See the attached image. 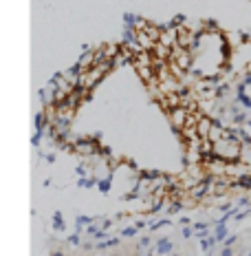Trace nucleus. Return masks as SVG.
<instances>
[{
  "label": "nucleus",
  "mask_w": 251,
  "mask_h": 256,
  "mask_svg": "<svg viewBox=\"0 0 251 256\" xmlns=\"http://www.w3.org/2000/svg\"><path fill=\"white\" fill-rule=\"evenodd\" d=\"M159 252H170V243H161V248H159Z\"/></svg>",
  "instance_id": "nucleus-1"
},
{
  "label": "nucleus",
  "mask_w": 251,
  "mask_h": 256,
  "mask_svg": "<svg viewBox=\"0 0 251 256\" xmlns=\"http://www.w3.org/2000/svg\"><path fill=\"white\" fill-rule=\"evenodd\" d=\"M223 256H232V250H225V252H223Z\"/></svg>",
  "instance_id": "nucleus-2"
},
{
  "label": "nucleus",
  "mask_w": 251,
  "mask_h": 256,
  "mask_svg": "<svg viewBox=\"0 0 251 256\" xmlns=\"http://www.w3.org/2000/svg\"><path fill=\"white\" fill-rule=\"evenodd\" d=\"M53 256H62V252H55V254H53Z\"/></svg>",
  "instance_id": "nucleus-3"
},
{
  "label": "nucleus",
  "mask_w": 251,
  "mask_h": 256,
  "mask_svg": "<svg viewBox=\"0 0 251 256\" xmlns=\"http://www.w3.org/2000/svg\"><path fill=\"white\" fill-rule=\"evenodd\" d=\"M170 256H181V254H170Z\"/></svg>",
  "instance_id": "nucleus-4"
},
{
  "label": "nucleus",
  "mask_w": 251,
  "mask_h": 256,
  "mask_svg": "<svg viewBox=\"0 0 251 256\" xmlns=\"http://www.w3.org/2000/svg\"><path fill=\"white\" fill-rule=\"evenodd\" d=\"M249 256H251V252H249Z\"/></svg>",
  "instance_id": "nucleus-5"
}]
</instances>
